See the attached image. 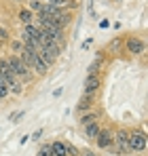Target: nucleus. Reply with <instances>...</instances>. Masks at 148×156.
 I'll use <instances>...</instances> for the list:
<instances>
[{
    "mask_svg": "<svg viewBox=\"0 0 148 156\" xmlns=\"http://www.w3.org/2000/svg\"><path fill=\"white\" fill-rule=\"evenodd\" d=\"M0 76H2L4 82H6L9 93H15V95H19V93H21V82L17 80L15 72L11 70V66H9V61H6V59H0Z\"/></svg>",
    "mask_w": 148,
    "mask_h": 156,
    "instance_id": "obj_1",
    "label": "nucleus"
},
{
    "mask_svg": "<svg viewBox=\"0 0 148 156\" xmlns=\"http://www.w3.org/2000/svg\"><path fill=\"white\" fill-rule=\"evenodd\" d=\"M6 61H9L11 70L15 72V76H17V80H19L21 84H25V82H32V70H30L24 61L19 59V55H9V57H6Z\"/></svg>",
    "mask_w": 148,
    "mask_h": 156,
    "instance_id": "obj_2",
    "label": "nucleus"
},
{
    "mask_svg": "<svg viewBox=\"0 0 148 156\" xmlns=\"http://www.w3.org/2000/svg\"><path fill=\"white\" fill-rule=\"evenodd\" d=\"M127 148H129V152H144L146 150V135L142 131H131Z\"/></svg>",
    "mask_w": 148,
    "mask_h": 156,
    "instance_id": "obj_3",
    "label": "nucleus"
},
{
    "mask_svg": "<svg viewBox=\"0 0 148 156\" xmlns=\"http://www.w3.org/2000/svg\"><path fill=\"white\" fill-rule=\"evenodd\" d=\"M83 95H89V97H95L99 89V76H87L85 78V84H83Z\"/></svg>",
    "mask_w": 148,
    "mask_h": 156,
    "instance_id": "obj_4",
    "label": "nucleus"
},
{
    "mask_svg": "<svg viewBox=\"0 0 148 156\" xmlns=\"http://www.w3.org/2000/svg\"><path fill=\"white\" fill-rule=\"evenodd\" d=\"M93 141H95V146H98L99 150H106V148L112 144V131L110 129H99L98 137H95Z\"/></svg>",
    "mask_w": 148,
    "mask_h": 156,
    "instance_id": "obj_5",
    "label": "nucleus"
},
{
    "mask_svg": "<svg viewBox=\"0 0 148 156\" xmlns=\"http://www.w3.org/2000/svg\"><path fill=\"white\" fill-rule=\"evenodd\" d=\"M127 51L133 55H142L144 53V42L140 38H127Z\"/></svg>",
    "mask_w": 148,
    "mask_h": 156,
    "instance_id": "obj_6",
    "label": "nucleus"
},
{
    "mask_svg": "<svg viewBox=\"0 0 148 156\" xmlns=\"http://www.w3.org/2000/svg\"><path fill=\"white\" fill-rule=\"evenodd\" d=\"M93 104H95V97L83 95L80 101H78V105H76V112H78V114H85V112H89V110L93 108Z\"/></svg>",
    "mask_w": 148,
    "mask_h": 156,
    "instance_id": "obj_7",
    "label": "nucleus"
},
{
    "mask_svg": "<svg viewBox=\"0 0 148 156\" xmlns=\"http://www.w3.org/2000/svg\"><path fill=\"white\" fill-rule=\"evenodd\" d=\"M32 72H36L38 76H45V74L49 72V66H47L40 57H36V59H34V63H32Z\"/></svg>",
    "mask_w": 148,
    "mask_h": 156,
    "instance_id": "obj_8",
    "label": "nucleus"
},
{
    "mask_svg": "<svg viewBox=\"0 0 148 156\" xmlns=\"http://www.w3.org/2000/svg\"><path fill=\"white\" fill-rule=\"evenodd\" d=\"M51 154L53 156H68L66 141H53V144H51Z\"/></svg>",
    "mask_w": 148,
    "mask_h": 156,
    "instance_id": "obj_9",
    "label": "nucleus"
},
{
    "mask_svg": "<svg viewBox=\"0 0 148 156\" xmlns=\"http://www.w3.org/2000/svg\"><path fill=\"white\" fill-rule=\"evenodd\" d=\"M99 129H102V127H99L98 120H95V122H91V125H87V127H85V135H87V139H91V141H93V139L98 137Z\"/></svg>",
    "mask_w": 148,
    "mask_h": 156,
    "instance_id": "obj_10",
    "label": "nucleus"
},
{
    "mask_svg": "<svg viewBox=\"0 0 148 156\" xmlns=\"http://www.w3.org/2000/svg\"><path fill=\"white\" fill-rule=\"evenodd\" d=\"M98 112H85V114H83V116H80V125H83V127H87V125H91V122H95V120H98Z\"/></svg>",
    "mask_w": 148,
    "mask_h": 156,
    "instance_id": "obj_11",
    "label": "nucleus"
},
{
    "mask_svg": "<svg viewBox=\"0 0 148 156\" xmlns=\"http://www.w3.org/2000/svg\"><path fill=\"white\" fill-rule=\"evenodd\" d=\"M19 19H21L24 23H32V21L36 19V15H34L30 9H25V11H21V13H19Z\"/></svg>",
    "mask_w": 148,
    "mask_h": 156,
    "instance_id": "obj_12",
    "label": "nucleus"
},
{
    "mask_svg": "<svg viewBox=\"0 0 148 156\" xmlns=\"http://www.w3.org/2000/svg\"><path fill=\"white\" fill-rule=\"evenodd\" d=\"M99 68H102V59L98 57V59L89 66V74H87V76H98V70H99Z\"/></svg>",
    "mask_w": 148,
    "mask_h": 156,
    "instance_id": "obj_13",
    "label": "nucleus"
},
{
    "mask_svg": "<svg viewBox=\"0 0 148 156\" xmlns=\"http://www.w3.org/2000/svg\"><path fill=\"white\" fill-rule=\"evenodd\" d=\"M40 9H43V2H40V0H30V11H32V13H36V15H38V13H40Z\"/></svg>",
    "mask_w": 148,
    "mask_h": 156,
    "instance_id": "obj_14",
    "label": "nucleus"
},
{
    "mask_svg": "<svg viewBox=\"0 0 148 156\" xmlns=\"http://www.w3.org/2000/svg\"><path fill=\"white\" fill-rule=\"evenodd\" d=\"M6 97H9V87H6V82L0 76V99H6Z\"/></svg>",
    "mask_w": 148,
    "mask_h": 156,
    "instance_id": "obj_15",
    "label": "nucleus"
},
{
    "mask_svg": "<svg viewBox=\"0 0 148 156\" xmlns=\"http://www.w3.org/2000/svg\"><path fill=\"white\" fill-rule=\"evenodd\" d=\"M38 156H53V154H51V146H49V144H45V146L38 150Z\"/></svg>",
    "mask_w": 148,
    "mask_h": 156,
    "instance_id": "obj_16",
    "label": "nucleus"
},
{
    "mask_svg": "<svg viewBox=\"0 0 148 156\" xmlns=\"http://www.w3.org/2000/svg\"><path fill=\"white\" fill-rule=\"evenodd\" d=\"M119 47H121V40H119V38H114V40L110 42V47H108V49H110V51H114V49H119Z\"/></svg>",
    "mask_w": 148,
    "mask_h": 156,
    "instance_id": "obj_17",
    "label": "nucleus"
},
{
    "mask_svg": "<svg viewBox=\"0 0 148 156\" xmlns=\"http://www.w3.org/2000/svg\"><path fill=\"white\" fill-rule=\"evenodd\" d=\"M78 156H98V154H95L93 150H87V148H85V150H80V152H78Z\"/></svg>",
    "mask_w": 148,
    "mask_h": 156,
    "instance_id": "obj_18",
    "label": "nucleus"
},
{
    "mask_svg": "<svg viewBox=\"0 0 148 156\" xmlns=\"http://www.w3.org/2000/svg\"><path fill=\"white\" fill-rule=\"evenodd\" d=\"M13 49H15L17 53H21V49H24V44H21L19 40H13Z\"/></svg>",
    "mask_w": 148,
    "mask_h": 156,
    "instance_id": "obj_19",
    "label": "nucleus"
},
{
    "mask_svg": "<svg viewBox=\"0 0 148 156\" xmlns=\"http://www.w3.org/2000/svg\"><path fill=\"white\" fill-rule=\"evenodd\" d=\"M40 135H43V129L34 131V133H32V139H38V137H40Z\"/></svg>",
    "mask_w": 148,
    "mask_h": 156,
    "instance_id": "obj_20",
    "label": "nucleus"
}]
</instances>
